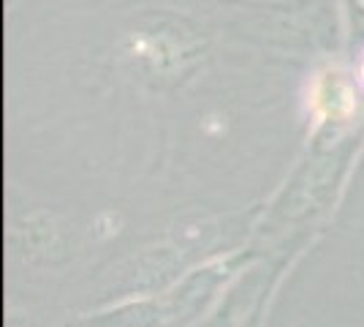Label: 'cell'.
I'll return each instance as SVG.
<instances>
[]
</instances>
